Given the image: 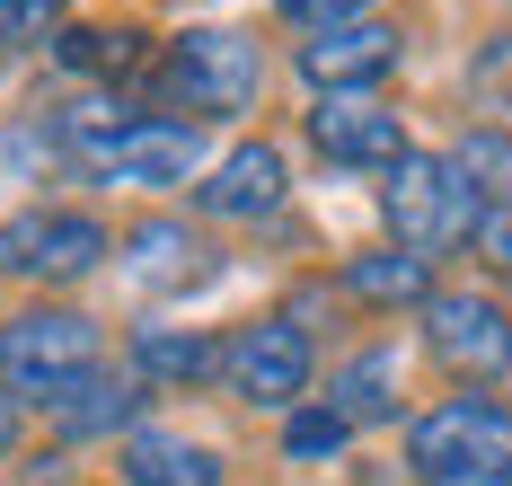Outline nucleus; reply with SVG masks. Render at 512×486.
<instances>
[{
	"label": "nucleus",
	"instance_id": "f257e3e1",
	"mask_svg": "<svg viewBox=\"0 0 512 486\" xmlns=\"http://www.w3.org/2000/svg\"><path fill=\"white\" fill-rule=\"evenodd\" d=\"M62 151L89 168L98 186L177 195V186L204 177V124H186V115H71Z\"/></svg>",
	"mask_w": 512,
	"mask_h": 486
},
{
	"label": "nucleus",
	"instance_id": "f03ea898",
	"mask_svg": "<svg viewBox=\"0 0 512 486\" xmlns=\"http://www.w3.org/2000/svg\"><path fill=\"white\" fill-rule=\"evenodd\" d=\"M159 98L186 124H239L265 98V45L256 27H186L159 54Z\"/></svg>",
	"mask_w": 512,
	"mask_h": 486
},
{
	"label": "nucleus",
	"instance_id": "7ed1b4c3",
	"mask_svg": "<svg viewBox=\"0 0 512 486\" xmlns=\"http://www.w3.org/2000/svg\"><path fill=\"white\" fill-rule=\"evenodd\" d=\"M407 469L415 486H460V478H512V398L495 389H451L407 416Z\"/></svg>",
	"mask_w": 512,
	"mask_h": 486
},
{
	"label": "nucleus",
	"instance_id": "20e7f679",
	"mask_svg": "<svg viewBox=\"0 0 512 486\" xmlns=\"http://www.w3.org/2000/svg\"><path fill=\"white\" fill-rule=\"evenodd\" d=\"M98 363H106V327L80 301H27L18 319H0V389L18 407H53Z\"/></svg>",
	"mask_w": 512,
	"mask_h": 486
},
{
	"label": "nucleus",
	"instance_id": "39448f33",
	"mask_svg": "<svg viewBox=\"0 0 512 486\" xmlns=\"http://www.w3.org/2000/svg\"><path fill=\"white\" fill-rule=\"evenodd\" d=\"M477 213H486V195L460 177L451 151H407V160L380 177V221H389V248H407L424 266H442L451 248L477 239Z\"/></svg>",
	"mask_w": 512,
	"mask_h": 486
},
{
	"label": "nucleus",
	"instance_id": "423d86ee",
	"mask_svg": "<svg viewBox=\"0 0 512 486\" xmlns=\"http://www.w3.org/2000/svg\"><path fill=\"white\" fill-rule=\"evenodd\" d=\"M309 380H318V336L292 310H256V319L221 327V389L239 407L292 416V407H309Z\"/></svg>",
	"mask_w": 512,
	"mask_h": 486
},
{
	"label": "nucleus",
	"instance_id": "0eeeda50",
	"mask_svg": "<svg viewBox=\"0 0 512 486\" xmlns=\"http://www.w3.org/2000/svg\"><path fill=\"white\" fill-rule=\"evenodd\" d=\"M415 336L451 372V389H504L512 380V310L477 283H433V301L415 310Z\"/></svg>",
	"mask_w": 512,
	"mask_h": 486
},
{
	"label": "nucleus",
	"instance_id": "6e6552de",
	"mask_svg": "<svg viewBox=\"0 0 512 486\" xmlns=\"http://www.w3.org/2000/svg\"><path fill=\"white\" fill-rule=\"evenodd\" d=\"M106 257H115V230H106L89 204H27V213L0 221V283L62 292V283L98 274Z\"/></svg>",
	"mask_w": 512,
	"mask_h": 486
},
{
	"label": "nucleus",
	"instance_id": "1a4fd4ad",
	"mask_svg": "<svg viewBox=\"0 0 512 486\" xmlns=\"http://www.w3.org/2000/svg\"><path fill=\"white\" fill-rule=\"evenodd\" d=\"M398 62H407V27H389V18H345V27H318L309 45H292L309 98H380V80Z\"/></svg>",
	"mask_w": 512,
	"mask_h": 486
},
{
	"label": "nucleus",
	"instance_id": "9d476101",
	"mask_svg": "<svg viewBox=\"0 0 512 486\" xmlns=\"http://www.w3.org/2000/svg\"><path fill=\"white\" fill-rule=\"evenodd\" d=\"M301 133H309V151L327 168H354V177H389V168L415 151L407 115L389 107V98H309Z\"/></svg>",
	"mask_w": 512,
	"mask_h": 486
},
{
	"label": "nucleus",
	"instance_id": "9b49d317",
	"mask_svg": "<svg viewBox=\"0 0 512 486\" xmlns=\"http://www.w3.org/2000/svg\"><path fill=\"white\" fill-rule=\"evenodd\" d=\"M283 195H292V160H283L265 133H256V142H230V151L186 186L195 221H274Z\"/></svg>",
	"mask_w": 512,
	"mask_h": 486
},
{
	"label": "nucleus",
	"instance_id": "f8f14e48",
	"mask_svg": "<svg viewBox=\"0 0 512 486\" xmlns=\"http://www.w3.org/2000/svg\"><path fill=\"white\" fill-rule=\"evenodd\" d=\"M45 425H53L62 451H80V442H124V433L151 425V389H142L133 363H98L89 380H71V389L45 407Z\"/></svg>",
	"mask_w": 512,
	"mask_h": 486
},
{
	"label": "nucleus",
	"instance_id": "ddd939ff",
	"mask_svg": "<svg viewBox=\"0 0 512 486\" xmlns=\"http://www.w3.org/2000/svg\"><path fill=\"white\" fill-rule=\"evenodd\" d=\"M115 257H124V274H133L142 292H195V283H212V274H221V248H212L186 213L133 221V230L115 239Z\"/></svg>",
	"mask_w": 512,
	"mask_h": 486
},
{
	"label": "nucleus",
	"instance_id": "4468645a",
	"mask_svg": "<svg viewBox=\"0 0 512 486\" xmlns=\"http://www.w3.org/2000/svg\"><path fill=\"white\" fill-rule=\"evenodd\" d=\"M115 486H230V460L177 425H142L115 442Z\"/></svg>",
	"mask_w": 512,
	"mask_h": 486
},
{
	"label": "nucleus",
	"instance_id": "2eb2a0df",
	"mask_svg": "<svg viewBox=\"0 0 512 486\" xmlns=\"http://www.w3.org/2000/svg\"><path fill=\"white\" fill-rule=\"evenodd\" d=\"M327 407H336L354 433L398 425V416H407V363H398V345H362V354H345V363L327 372Z\"/></svg>",
	"mask_w": 512,
	"mask_h": 486
},
{
	"label": "nucleus",
	"instance_id": "dca6fc26",
	"mask_svg": "<svg viewBox=\"0 0 512 486\" xmlns=\"http://www.w3.org/2000/svg\"><path fill=\"white\" fill-rule=\"evenodd\" d=\"M151 398H186L221 380V327H133V354H124Z\"/></svg>",
	"mask_w": 512,
	"mask_h": 486
},
{
	"label": "nucleus",
	"instance_id": "f3484780",
	"mask_svg": "<svg viewBox=\"0 0 512 486\" xmlns=\"http://www.w3.org/2000/svg\"><path fill=\"white\" fill-rule=\"evenodd\" d=\"M336 292L354 310H424L433 301V266L407 257V248H354V257H336Z\"/></svg>",
	"mask_w": 512,
	"mask_h": 486
},
{
	"label": "nucleus",
	"instance_id": "a211bd4d",
	"mask_svg": "<svg viewBox=\"0 0 512 486\" xmlns=\"http://www.w3.org/2000/svg\"><path fill=\"white\" fill-rule=\"evenodd\" d=\"M460 98L477 107V124H486V133H512V27H495V36L468 54Z\"/></svg>",
	"mask_w": 512,
	"mask_h": 486
},
{
	"label": "nucleus",
	"instance_id": "6ab92c4d",
	"mask_svg": "<svg viewBox=\"0 0 512 486\" xmlns=\"http://www.w3.org/2000/svg\"><path fill=\"white\" fill-rule=\"evenodd\" d=\"M53 62L80 71V80H115L142 62V27H62L53 36Z\"/></svg>",
	"mask_w": 512,
	"mask_h": 486
},
{
	"label": "nucleus",
	"instance_id": "aec40b11",
	"mask_svg": "<svg viewBox=\"0 0 512 486\" xmlns=\"http://www.w3.org/2000/svg\"><path fill=\"white\" fill-rule=\"evenodd\" d=\"M283 451H292L301 469H327V460H345V451H354V425H345L327 398H309V407L283 416Z\"/></svg>",
	"mask_w": 512,
	"mask_h": 486
},
{
	"label": "nucleus",
	"instance_id": "412c9836",
	"mask_svg": "<svg viewBox=\"0 0 512 486\" xmlns=\"http://www.w3.org/2000/svg\"><path fill=\"white\" fill-rule=\"evenodd\" d=\"M451 160H460V177L486 195V204H512V133H486V124H468L460 142H451Z\"/></svg>",
	"mask_w": 512,
	"mask_h": 486
},
{
	"label": "nucleus",
	"instance_id": "4be33fe9",
	"mask_svg": "<svg viewBox=\"0 0 512 486\" xmlns=\"http://www.w3.org/2000/svg\"><path fill=\"white\" fill-rule=\"evenodd\" d=\"M62 27H71L62 0H0V45H9V54H53Z\"/></svg>",
	"mask_w": 512,
	"mask_h": 486
},
{
	"label": "nucleus",
	"instance_id": "5701e85b",
	"mask_svg": "<svg viewBox=\"0 0 512 486\" xmlns=\"http://www.w3.org/2000/svg\"><path fill=\"white\" fill-rule=\"evenodd\" d=\"M274 18H283V27H301V36H318V27L371 18V0H274Z\"/></svg>",
	"mask_w": 512,
	"mask_h": 486
},
{
	"label": "nucleus",
	"instance_id": "b1692460",
	"mask_svg": "<svg viewBox=\"0 0 512 486\" xmlns=\"http://www.w3.org/2000/svg\"><path fill=\"white\" fill-rule=\"evenodd\" d=\"M468 248H477V257H486L495 274H512V204H486V213H477V239H468Z\"/></svg>",
	"mask_w": 512,
	"mask_h": 486
},
{
	"label": "nucleus",
	"instance_id": "393cba45",
	"mask_svg": "<svg viewBox=\"0 0 512 486\" xmlns=\"http://www.w3.org/2000/svg\"><path fill=\"white\" fill-rule=\"evenodd\" d=\"M9 442H18V398L0 389V460H9Z\"/></svg>",
	"mask_w": 512,
	"mask_h": 486
},
{
	"label": "nucleus",
	"instance_id": "a878e982",
	"mask_svg": "<svg viewBox=\"0 0 512 486\" xmlns=\"http://www.w3.org/2000/svg\"><path fill=\"white\" fill-rule=\"evenodd\" d=\"M460 486H512V478H460Z\"/></svg>",
	"mask_w": 512,
	"mask_h": 486
},
{
	"label": "nucleus",
	"instance_id": "bb28decb",
	"mask_svg": "<svg viewBox=\"0 0 512 486\" xmlns=\"http://www.w3.org/2000/svg\"><path fill=\"white\" fill-rule=\"evenodd\" d=\"M0 71H9V45H0Z\"/></svg>",
	"mask_w": 512,
	"mask_h": 486
}]
</instances>
